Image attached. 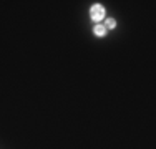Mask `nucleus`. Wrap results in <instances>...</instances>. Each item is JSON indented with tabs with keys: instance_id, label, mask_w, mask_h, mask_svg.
I'll return each mask as SVG.
<instances>
[{
	"instance_id": "1",
	"label": "nucleus",
	"mask_w": 156,
	"mask_h": 149,
	"mask_svg": "<svg viewBox=\"0 0 156 149\" xmlns=\"http://www.w3.org/2000/svg\"><path fill=\"white\" fill-rule=\"evenodd\" d=\"M90 15H91V18H93L95 22H100V20H103V17H105V9H103L101 5H93L91 10H90Z\"/></svg>"
},
{
	"instance_id": "2",
	"label": "nucleus",
	"mask_w": 156,
	"mask_h": 149,
	"mask_svg": "<svg viewBox=\"0 0 156 149\" xmlns=\"http://www.w3.org/2000/svg\"><path fill=\"white\" fill-rule=\"evenodd\" d=\"M93 32H95V35L103 36V35H105V32H106V28L103 27V25H96V27L93 28Z\"/></svg>"
},
{
	"instance_id": "3",
	"label": "nucleus",
	"mask_w": 156,
	"mask_h": 149,
	"mask_svg": "<svg viewBox=\"0 0 156 149\" xmlns=\"http://www.w3.org/2000/svg\"><path fill=\"white\" fill-rule=\"evenodd\" d=\"M115 25H116V22H115L113 18H108V20H106V27L105 28H113Z\"/></svg>"
}]
</instances>
